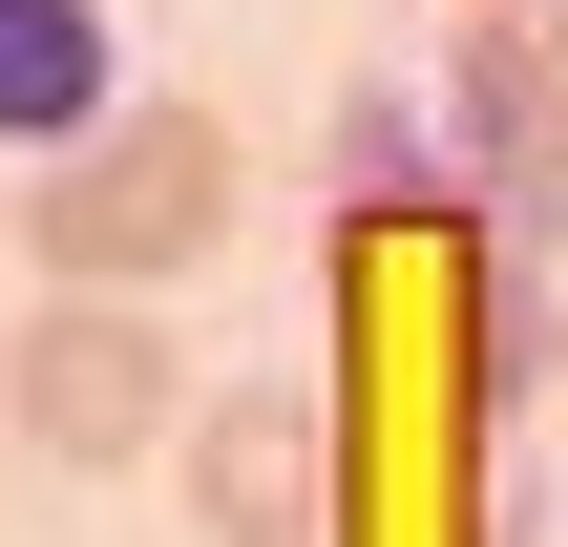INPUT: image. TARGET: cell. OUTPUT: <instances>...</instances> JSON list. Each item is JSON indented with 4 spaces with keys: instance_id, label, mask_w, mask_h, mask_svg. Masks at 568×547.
Returning <instances> with one entry per match:
<instances>
[{
    "instance_id": "52a82bcc",
    "label": "cell",
    "mask_w": 568,
    "mask_h": 547,
    "mask_svg": "<svg viewBox=\"0 0 568 547\" xmlns=\"http://www.w3.org/2000/svg\"><path fill=\"white\" fill-rule=\"evenodd\" d=\"M126 105V21L105 0H0V148H84Z\"/></svg>"
},
{
    "instance_id": "8992f818",
    "label": "cell",
    "mask_w": 568,
    "mask_h": 547,
    "mask_svg": "<svg viewBox=\"0 0 568 547\" xmlns=\"http://www.w3.org/2000/svg\"><path fill=\"white\" fill-rule=\"evenodd\" d=\"M443 148H464V190H568V63L527 21H464V63H443Z\"/></svg>"
},
{
    "instance_id": "5b68a950",
    "label": "cell",
    "mask_w": 568,
    "mask_h": 547,
    "mask_svg": "<svg viewBox=\"0 0 568 547\" xmlns=\"http://www.w3.org/2000/svg\"><path fill=\"white\" fill-rule=\"evenodd\" d=\"M316 190H337V232H443L464 211V148H443V84H337V148H316Z\"/></svg>"
},
{
    "instance_id": "3957f363",
    "label": "cell",
    "mask_w": 568,
    "mask_h": 547,
    "mask_svg": "<svg viewBox=\"0 0 568 547\" xmlns=\"http://www.w3.org/2000/svg\"><path fill=\"white\" fill-rule=\"evenodd\" d=\"M169 485H190L211 547H316V506H337V422H316L295 379H232V401L169 422Z\"/></svg>"
},
{
    "instance_id": "277c9868",
    "label": "cell",
    "mask_w": 568,
    "mask_h": 547,
    "mask_svg": "<svg viewBox=\"0 0 568 547\" xmlns=\"http://www.w3.org/2000/svg\"><path fill=\"white\" fill-rule=\"evenodd\" d=\"M464 379L485 422H527L568 379V190H485V274H464Z\"/></svg>"
},
{
    "instance_id": "7a4b0ae2",
    "label": "cell",
    "mask_w": 568,
    "mask_h": 547,
    "mask_svg": "<svg viewBox=\"0 0 568 547\" xmlns=\"http://www.w3.org/2000/svg\"><path fill=\"white\" fill-rule=\"evenodd\" d=\"M0 422H21L42 464H148V443L190 422V379H169L148 295H42L21 358H0Z\"/></svg>"
},
{
    "instance_id": "6da1fadb",
    "label": "cell",
    "mask_w": 568,
    "mask_h": 547,
    "mask_svg": "<svg viewBox=\"0 0 568 547\" xmlns=\"http://www.w3.org/2000/svg\"><path fill=\"white\" fill-rule=\"evenodd\" d=\"M21 253H42V295H169V274H211V253H232V126L126 84L84 148H42Z\"/></svg>"
},
{
    "instance_id": "ba28073f",
    "label": "cell",
    "mask_w": 568,
    "mask_h": 547,
    "mask_svg": "<svg viewBox=\"0 0 568 547\" xmlns=\"http://www.w3.org/2000/svg\"><path fill=\"white\" fill-rule=\"evenodd\" d=\"M506 21H527V42H548V63H568V0H506Z\"/></svg>"
}]
</instances>
